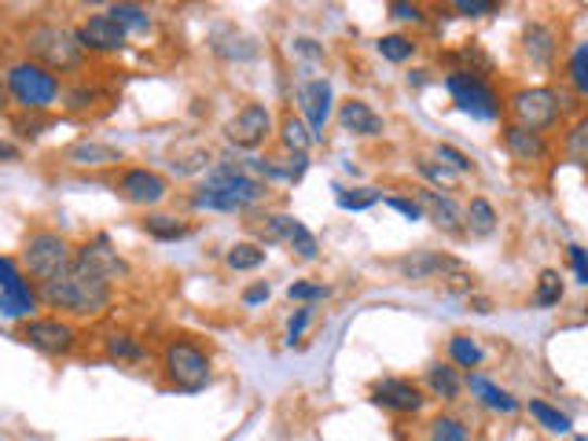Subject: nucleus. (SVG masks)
<instances>
[{"label": "nucleus", "instance_id": "nucleus-1", "mask_svg": "<svg viewBox=\"0 0 588 441\" xmlns=\"http://www.w3.org/2000/svg\"><path fill=\"white\" fill-rule=\"evenodd\" d=\"M37 302H44L49 309H60L55 316H63V321L66 316L85 321V316H100L103 309H111V302H115V284L74 261L60 280L37 287Z\"/></svg>", "mask_w": 588, "mask_h": 441}, {"label": "nucleus", "instance_id": "nucleus-2", "mask_svg": "<svg viewBox=\"0 0 588 441\" xmlns=\"http://www.w3.org/2000/svg\"><path fill=\"white\" fill-rule=\"evenodd\" d=\"M23 52H26V60L37 63V67L52 70L55 78H60V74L81 70L85 60H89L85 49H81V41H78V34H74L71 26H63V23H49V18L26 26Z\"/></svg>", "mask_w": 588, "mask_h": 441}, {"label": "nucleus", "instance_id": "nucleus-3", "mask_svg": "<svg viewBox=\"0 0 588 441\" xmlns=\"http://www.w3.org/2000/svg\"><path fill=\"white\" fill-rule=\"evenodd\" d=\"M4 89H8V100L18 103L26 115H44V111H52L63 96V81L30 60H15L12 67L4 70Z\"/></svg>", "mask_w": 588, "mask_h": 441}, {"label": "nucleus", "instance_id": "nucleus-4", "mask_svg": "<svg viewBox=\"0 0 588 441\" xmlns=\"http://www.w3.org/2000/svg\"><path fill=\"white\" fill-rule=\"evenodd\" d=\"M74 265V243L55 229H34L23 239V272L34 287L52 284Z\"/></svg>", "mask_w": 588, "mask_h": 441}, {"label": "nucleus", "instance_id": "nucleus-5", "mask_svg": "<svg viewBox=\"0 0 588 441\" xmlns=\"http://www.w3.org/2000/svg\"><path fill=\"white\" fill-rule=\"evenodd\" d=\"M163 375L180 393H199L210 387V356L192 339H169L163 346Z\"/></svg>", "mask_w": 588, "mask_h": 441}, {"label": "nucleus", "instance_id": "nucleus-6", "mask_svg": "<svg viewBox=\"0 0 588 441\" xmlns=\"http://www.w3.org/2000/svg\"><path fill=\"white\" fill-rule=\"evenodd\" d=\"M508 111H511V121H515V126L545 137L548 129L563 118V100H559V92L548 86H529V89L511 92Z\"/></svg>", "mask_w": 588, "mask_h": 441}, {"label": "nucleus", "instance_id": "nucleus-7", "mask_svg": "<svg viewBox=\"0 0 588 441\" xmlns=\"http://www.w3.org/2000/svg\"><path fill=\"white\" fill-rule=\"evenodd\" d=\"M445 89H449L452 103H457L460 111H468L471 118L493 121V118H500V111H504V103H500V96L493 92V86L486 78L452 70L449 78H445Z\"/></svg>", "mask_w": 588, "mask_h": 441}, {"label": "nucleus", "instance_id": "nucleus-8", "mask_svg": "<svg viewBox=\"0 0 588 441\" xmlns=\"http://www.w3.org/2000/svg\"><path fill=\"white\" fill-rule=\"evenodd\" d=\"M18 339L44 356H66L78 346V327L63 316H30L18 327Z\"/></svg>", "mask_w": 588, "mask_h": 441}, {"label": "nucleus", "instance_id": "nucleus-9", "mask_svg": "<svg viewBox=\"0 0 588 441\" xmlns=\"http://www.w3.org/2000/svg\"><path fill=\"white\" fill-rule=\"evenodd\" d=\"M37 306V287L26 280L15 258H0V316L8 321H30Z\"/></svg>", "mask_w": 588, "mask_h": 441}, {"label": "nucleus", "instance_id": "nucleus-10", "mask_svg": "<svg viewBox=\"0 0 588 441\" xmlns=\"http://www.w3.org/2000/svg\"><path fill=\"white\" fill-rule=\"evenodd\" d=\"M272 137V111L265 103H246L225 121V140L240 152H258L265 140Z\"/></svg>", "mask_w": 588, "mask_h": 441}, {"label": "nucleus", "instance_id": "nucleus-11", "mask_svg": "<svg viewBox=\"0 0 588 441\" xmlns=\"http://www.w3.org/2000/svg\"><path fill=\"white\" fill-rule=\"evenodd\" d=\"M203 187H210V192H221V195H229V199H235L243 206V210H251L254 203H261L265 195H269V187H265L258 177H251L243 170V166H210L206 170V184Z\"/></svg>", "mask_w": 588, "mask_h": 441}, {"label": "nucleus", "instance_id": "nucleus-12", "mask_svg": "<svg viewBox=\"0 0 588 441\" xmlns=\"http://www.w3.org/2000/svg\"><path fill=\"white\" fill-rule=\"evenodd\" d=\"M74 34H78L85 55H115L126 49V37H129L107 12L89 15Z\"/></svg>", "mask_w": 588, "mask_h": 441}, {"label": "nucleus", "instance_id": "nucleus-13", "mask_svg": "<svg viewBox=\"0 0 588 441\" xmlns=\"http://www.w3.org/2000/svg\"><path fill=\"white\" fill-rule=\"evenodd\" d=\"M118 195L132 206H158L169 195V181L163 173L148 170V166H129L118 177Z\"/></svg>", "mask_w": 588, "mask_h": 441}, {"label": "nucleus", "instance_id": "nucleus-14", "mask_svg": "<svg viewBox=\"0 0 588 441\" xmlns=\"http://www.w3.org/2000/svg\"><path fill=\"white\" fill-rule=\"evenodd\" d=\"M372 398L383 408L397 412V416H416V412H423V405H426V393H423L420 382L397 379V375H391V379H379L372 387Z\"/></svg>", "mask_w": 588, "mask_h": 441}, {"label": "nucleus", "instance_id": "nucleus-15", "mask_svg": "<svg viewBox=\"0 0 588 441\" xmlns=\"http://www.w3.org/2000/svg\"><path fill=\"white\" fill-rule=\"evenodd\" d=\"M298 103L302 115H306V129L312 140H324L328 118H331V81L328 78H312L298 86Z\"/></svg>", "mask_w": 588, "mask_h": 441}, {"label": "nucleus", "instance_id": "nucleus-16", "mask_svg": "<svg viewBox=\"0 0 588 441\" xmlns=\"http://www.w3.org/2000/svg\"><path fill=\"white\" fill-rule=\"evenodd\" d=\"M412 199L420 203L423 218H431L442 232H449V236H463V206L452 199V195L434 192V187H416Z\"/></svg>", "mask_w": 588, "mask_h": 441}, {"label": "nucleus", "instance_id": "nucleus-17", "mask_svg": "<svg viewBox=\"0 0 588 441\" xmlns=\"http://www.w3.org/2000/svg\"><path fill=\"white\" fill-rule=\"evenodd\" d=\"M74 261L85 265V269H92L97 276L111 280V284H115L118 276H129V265L118 258V250L111 247L107 236H92L81 250H74Z\"/></svg>", "mask_w": 588, "mask_h": 441}, {"label": "nucleus", "instance_id": "nucleus-18", "mask_svg": "<svg viewBox=\"0 0 588 441\" xmlns=\"http://www.w3.org/2000/svg\"><path fill=\"white\" fill-rule=\"evenodd\" d=\"M500 137H504L508 155H511V158H519V163H526V166L545 163L548 152H552V144H548V137L529 133V129L515 126V121H508V126L500 129Z\"/></svg>", "mask_w": 588, "mask_h": 441}, {"label": "nucleus", "instance_id": "nucleus-19", "mask_svg": "<svg viewBox=\"0 0 588 441\" xmlns=\"http://www.w3.org/2000/svg\"><path fill=\"white\" fill-rule=\"evenodd\" d=\"M63 163L78 166V170H103V166H118L122 152L111 144H100V140H74L63 152Z\"/></svg>", "mask_w": 588, "mask_h": 441}, {"label": "nucleus", "instance_id": "nucleus-20", "mask_svg": "<svg viewBox=\"0 0 588 441\" xmlns=\"http://www.w3.org/2000/svg\"><path fill=\"white\" fill-rule=\"evenodd\" d=\"M523 52L534 67H552L555 63V52H559V37L552 26L545 23H529L523 30Z\"/></svg>", "mask_w": 588, "mask_h": 441}, {"label": "nucleus", "instance_id": "nucleus-21", "mask_svg": "<svg viewBox=\"0 0 588 441\" xmlns=\"http://www.w3.org/2000/svg\"><path fill=\"white\" fill-rule=\"evenodd\" d=\"M338 126L354 137H383L386 129L383 118H379L365 100H346L343 107H338Z\"/></svg>", "mask_w": 588, "mask_h": 441}, {"label": "nucleus", "instance_id": "nucleus-22", "mask_svg": "<svg viewBox=\"0 0 588 441\" xmlns=\"http://www.w3.org/2000/svg\"><path fill=\"white\" fill-rule=\"evenodd\" d=\"M452 265H457V258H449V255H438V250H416V255L397 261V272H401L405 280H434V276H445Z\"/></svg>", "mask_w": 588, "mask_h": 441}, {"label": "nucleus", "instance_id": "nucleus-23", "mask_svg": "<svg viewBox=\"0 0 588 441\" xmlns=\"http://www.w3.org/2000/svg\"><path fill=\"white\" fill-rule=\"evenodd\" d=\"M493 232H497V206H493L486 195H474V199L463 206V236L489 239Z\"/></svg>", "mask_w": 588, "mask_h": 441}, {"label": "nucleus", "instance_id": "nucleus-24", "mask_svg": "<svg viewBox=\"0 0 588 441\" xmlns=\"http://www.w3.org/2000/svg\"><path fill=\"white\" fill-rule=\"evenodd\" d=\"M468 387H471V393H478L482 405L493 408V412H504V416H511V412H519V398H511V393H508L504 387L489 382L486 375L471 372V375H468Z\"/></svg>", "mask_w": 588, "mask_h": 441}, {"label": "nucleus", "instance_id": "nucleus-25", "mask_svg": "<svg viewBox=\"0 0 588 441\" xmlns=\"http://www.w3.org/2000/svg\"><path fill=\"white\" fill-rule=\"evenodd\" d=\"M426 390L442 401H457L463 390V379L457 375V368H449V364H431V368H426Z\"/></svg>", "mask_w": 588, "mask_h": 441}, {"label": "nucleus", "instance_id": "nucleus-26", "mask_svg": "<svg viewBox=\"0 0 588 441\" xmlns=\"http://www.w3.org/2000/svg\"><path fill=\"white\" fill-rule=\"evenodd\" d=\"M144 232H148L151 239H158V243H177V239L192 236V224L169 218V213H148V218H144Z\"/></svg>", "mask_w": 588, "mask_h": 441}, {"label": "nucleus", "instance_id": "nucleus-27", "mask_svg": "<svg viewBox=\"0 0 588 441\" xmlns=\"http://www.w3.org/2000/svg\"><path fill=\"white\" fill-rule=\"evenodd\" d=\"M103 353H107V361H129V364H137V361H144V356H148L144 342H140L137 335H129V332L107 335V342H103Z\"/></svg>", "mask_w": 588, "mask_h": 441}, {"label": "nucleus", "instance_id": "nucleus-28", "mask_svg": "<svg viewBox=\"0 0 588 441\" xmlns=\"http://www.w3.org/2000/svg\"><path fill=\"white\" fill-rule=\"evenodd\" d=\"M537 309H552L563 302V276H559V269H540L537 276V287H534V298H529Z\"/></svg>", "mask_w": 588, "mask_h": 441}, {"label": "nucleus", "instance_id": "nucleus-29", "mask_svg": "<svg viewBox=\"0 0 588 441\" xmlns=\"http://www.w3.org/2000/svg\"><path fill=\"white\" fill-rule=\"evenodd\" d=\"M529 416H534L545 430H552V434H571V427H574V419L566 416V412H559L555 405H548V401H540V398L529 401Z\"/></svg>", "mask_w": 588, "mask_h": 441}, {"label": "nucleus", "instance_id": "nucleus-30", "mask_svg": "<svg viewBox=\"0 0 588 441\" xmlns=\"http://www.w3.org/2000/svg\"><path fill=\"white\" fill-rule=\"evenodd\" d=\"M449 63H460V74H474V78H486V74L493 70V60L486 52L478 49V44H463V49L449 52Z\"/></svg>", "mask_w": 588, "mask_h": 441}, {"label": "nucleus", "instance_id": "nucleus-31", "mask_svg": "<svg viewBox=\"0 0 588 441\" xmlns=\"http://www.w3.org/2000/svg\"><path fill=\"white\" fill-rule=\"evenodd\" d=\"M280 140H283V147H287L291 155H306L309 144H312L306 121H302L298 115H287V118L280 121Z\"/></svg>", "mask_w": 588, "mask_h": 441}, {"label": "nucleus", "instance_id": "nucleus-32", "mask_svg": "<svg viewBox=\"0 0 588 441\" xmlns=\"http://www.w3.org/2000/svg\"><path fill=\"white\" fill-rule=\"evenodd\" d=\"M375 49L386 63H409L420 44H416L412 37H405V34H386V37H379V41H375Z\"/></svg>", "mask_w": 588, "mask_h": 441}, {"label": "nucleus", "instance_id": "nucleus-33", "mask_svg": "<svg viewBox=\"0 0 588 441\" xmlns=\"http://www.w3.org/2000/svg\"><path fill=\"white\" fill-rule=\"evenodd\" d=\"M225 261H229V269L235 272H254L265 265V247L261 243H235L229 255H225Z\"/></svg>", "mask_w": 588, "mask_h": 441}, {"label": "nucleus", "instance_id": "nucleus-34", "mask_svg": "<svg viewBox=\"0 0 588 441\" xmlns=\"http://www.w3.org/2000/svg\"><path fill=\"white\" fill-rule=\"evenodd\" d=\"M107 15L115 18V23H118L126 34H129V30H140V34L151 30V15H148V8H140V4H111Z\"/></svg>", "mask_w": 588, "mask_h": 441}, {"label": "nucleus", "instance_id": "nucleus-35", "mask_svg": "<svg viewBox=\"0 0 588 441\" xmlns=\"http://www.w3.org/2000/svg\"><path fill=\"white\" fill-rule=\"evenodd\" d=\"M426 441H471V427L460 416H438L426 430Z\"/></svg>", "mask_w": 588, "mask_h": 441}, {"label": "nucleus", "instance_id": "nucleus-36", "mask_svg": "<svg viewBox=\"0 0 588 441\" xmlns=\"http://www.w3.org/2000/svg\"><path fill=\"white\" fill-rule=\"evenodd\" d=\"M449 356H452V364H457V368H478V364H482V350H478V342H474L471 335H452Z\"/></svg>", "mask_w": 588, "mask_h": 441}, {"label": "nucleus", "instance_id": "nucleus-37", "mask_svg": "<svg viewBox=\"0 0 588 441\" xmlns=\"http://www.w3.org/2000/svg\"><path fill=\"white\" fill-rule=\"evenodd\" d=\"M287 243L294 247V255H298L302 261H312L320 255V247H317V236H312V232L306 229V224H302L298 218L291 221V229H287Z\"/></svg>", "mask_w": 588, "mask_h": 441}, {"label": "nucleus", "instance_id": "nucleus-38", "mask_svg": "<svg viewBox=\"0 0 588 441\" xmlns=\"http://www.w3.org/2000/svg\"><path fill=\"white\" fill-rule=\"evenodd\" d=\"M434 158H438V166H445L449 173H474V163L468 155L460 152V147H452V144H438L434 147Z\"/></svg>", "mask_w": 588, "mask_h": 441}, {"label": "nucleus", "instance_id": "nucleus-39", "mask_svg": "<svg viewBox=\"0 0 588 441\" xmlns=\"http://www.w3.org/2000/svg\"><path fill=\"white\" fill-rule=\"evenodd\" d=\"M416 170H420V173L426 177V181L434 184V192H445V195L457 192V181H460V177H457V173H449L445 166H438V163H416Z\"/></svg>", "mask_w": 588, "mask_h": 441}, {"label": "nucleus", "instance_id": "nucleus-40", "mask_svg": "<svg viewBox=\"0 0 588 441\" xmlns=\"http://www.w3.org/2000/svg\"><path fill=\"white\" fill-rule=\"evenodd\" d=\"M291 213H269L261 224H258V236L265 239V243H283L287 239V229H291Z\"/></svg>", "mask_w": 588, "mask_h": 441}, {"label": "nucleus", "instance_id": "nucleus-41", "mask_svg": "<svg viewBox=\"0 0 588 441\" xmlns=\"http://www.w3.org/2000/svg\"><path fill=\"white\" fill-rule=\"evenodd\" d=\"M442 284H445V290H449V295H474V272H468L457 261V265H452L449 272H445L442 276Z\"/></svg>", "mask_w": 588, "mask_h": 441}, {"label": "nucleus", "instance_id": "nucleus-42", "mask_svg": "<svg viewBox=\"0 0 588 441\" xmlns=\"http://www.w3.org/2000/svg\"><path fill=\"white\" fill-rule=\"evenodd\" d=\"M379 199H383V195L379 192H346L343 184H335V203L343 206V210H368V206H375Z\"/></svg>", "mask_w": 588, "mask_h": 441}, {"label": "nucleus", "instance_id": "nucleus-43", "mask_svg": "<svg viewBox=\"0 0 588 441\" xmlns=\"http://www.w3.org/2000/svg\"><path fill=\"white\" fill-rule=\"evenodd\" d=\"M585 140H588V118H577V126L566 133V155L577 166H585Z\"/></svg>", "mask_w": 588, "mask_h": 441}, {"label": "nucleus", "instance_id": "nucleus-44", "mask_svg": "<svg viewBox=\"0 0 588 441\" xmlns=\"http://www.w3.org/2000/svg\"><path fill=\"white\" fill-rule=\"evenodd\" d=\"M97 100H103V92L97 86H78V89H71L66 92V111H89V107H97Z\"/></svg>", "mask_w": 588, "mask_h": 441}, {"label": "nucleus", "instance_id": "nucleus-45", "mask_svg": "<svg viewBox=\"0 0 588 441\" xmlns=\"http://www.w3.org/2000/svg\"><path fill=\"white\" fill-rule=\"evenodd\" d=\"M571 86L577 92H588V44H577L571 55Z\"/></svg>", "mask_w": 588, "mask_h": 441}, {"label": "nucleus", "instance_id": "nucleus-46", "mask_svg": "<svg viewBox=\"0 0 588 441\" xmlns=\"http://www.w3.org/2000/svg\"><path fill=\"white\" fill-rule=\"evenodd\" d=\"M331 295V287H324V284H306V280H298V284H291L287 287V298L291 302H320V298H328Z\"/></svg>", "mask_w": 588, "mask_h": 441}, {"label": "nucleus", "instance_id": "nucleus-47", "mask_svg": "<svg viewBox=\"0 0 588 441\" xmlns=\"http://www.w3.org/2000/svg\"><path fill=\"white\" fill-rule=\"evenodd\" d=\"M452 12H460L468 18H486V15H497L500 4H497V0H457V4H452Z\"/></svg>", "mask_w": 588, "mask_h": 441}, {"label": "nucleus", "instance_id": "nucleus-48", "mask_svg": "<svg viewBox=\"0 0 588 441\" xmlns=\"http://www.w3.org/2000/svg\"><path fill=\"white\" fill-rule=\"evenodd\" d=\"M383 203L391 206V210H397V213H401V218H409V221H420V218H423L420 203H416V199H405V195H386Z\"/></svg>", "mask_w": 588, "mask_h": 441}, {"label": "nucleus", "instance_id": "nucleus-49", "mask_svg": "<svg viewBox=\"0 0 588 441\" xmlns=\"http://www.w3.org/2000/svg\"><path fill=\"white\" fill-rule=\"evenodd\" d=\"M309 321H312V309L309 306H302L298 313L291 316V324H287V342L294 346L302 339V335H306V327H309Z\"/></svg>", "mask_w": 588, "mask_h": 441}, {"label": "nucleus", "instance_id": "nucleus-50", "mask_svg": "<svg viewBox=\"0 0 588 441\" xmlns=\"http://www.w3.org/2000/svg\"><path fill=\"white\" fill-rule=\"evenodd\" d=\"M391 15H394V18H401V23H426L423 8H420V4H405V0H394V4H391Z\"/></svg>", "mask_w": 588, "mask_h": 441}, {"label": "nucleus", "instance_id": "nucleus-51", "mask_svg": "<svg viewBox=\"0 0 588 441\" xmlns=\"http://www.w3.org/2000/svg\"><path fill=\"white\" fill-rule=\"evenodd\" d=\"M280 170H283V181H294V184H298L302 177H306V170H309V158H306V155H291V158H287V166H280Z\"/></svg>", "mask_w": 588, "mask_h": 441}, {"label": "nucleus", "instance_id": "nucleus-52", "mask_svg": "<svg viewBox=\"0 0 588 441\" xmlns=\"http://www.w3.org/2000/svg\"><path fill=\"white\" fill-rule=\"evenodd\" d=\"M571 265H574V276H577V284H588V258H585V247L581 243H571Z\"/></svg>", "mask_w": 588, "mask_h": 441}, {"label": "nucleus", "instance_id": "nucleus-53", "mask_svg": "<svg viewBox=\"0 0 588 441\" xmlns=\"http://www.w3.org/2000/svg\"><path fill=\"white\" fill-rule=\"evenodd\" d=\"M243 302H246V306H261V302H269V284H265V280H261V284H251V287L243 290Z\"/></svg>", "mask_w": 588, "mask_h": 441}, {"label": "nucleus", "instance_id": "nucleus-54", "mask_svg": "<svg viewBox=\"0 0 588 441\" xmlns=\"http://www.w3.org/2000/svg\"><path fill=\"white\" fill-rule=\"evenodd\" d=\"M23 152H18V144H8V140H0V163H18Z\"/></svg>", "mask_w": 588, "mask_h": 441}, {"label": "nucleus", "instance_id": "nucleus-55", "mask_svg": "<svg viewBox=\"0 0 588 441\" xmlns=\"http://www.w3.org/2000/svg\"><path fill=\"white\" fill-rule=\"evenodd\" d=\"M471 306H474V313H489V309H493V306H489V298H474Z\"/></svg>", "mask_w": 588, "mask_h": 441}, {"label": "nucleus", "instance_id": "nucleus-56", "mask_svg": "<svg viewBox=\"0 0 588 441\" xmlns=\"http://www.w3.org/2000/svg\"><path fill=\"white\" fill-rule=\"evenodd\" d=\"M8 103H12V100H8V89H4V81H0V115L8 111Z\"/></svg>", "mask_w": 588, "mask_h": 441}, {"label": "nucleus", "instance_id": "nucleus-57", "mask_svg": "<svg viewBox=\"0 0 588 441\" xmlns=\"http://www.w3.org/2000/svg\"><path fill=\"white\" fill-rule=\"evenodd\" d=\"M111 441H122V438H111Z\"/></svg>", "mask_w": 588, "mask_h": 441}]
</instances>
